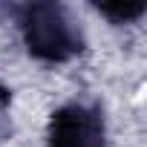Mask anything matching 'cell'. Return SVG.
I'll use <instances>...</instances> for the list:
<instances>
[{"label": "cell", "mask_w": 147, "mask_h": 147, "mask_svg": "<svg viewBox=\"0 0 147 147\" xmlns=\"http://www.w3.org/2000/svg\"><path fill=\"white\" fill-rule=\"evenodd\" d=\"M20 32L32 58L63 63L84 49V32L72 12L61 3H29L20 9Z\"/></svg>", "instance_id": "cell-1"}, {"label": "cell", "mask_w": 147, "mask_h": 147, "mask_svg": "<svg viewBox=\"0 0 147 147\" xmlns=\"http://www.w3.org/2000/svg\"><path fill=\"white\" fill-rule=\"evenodd\" d=\"M104 115L98 107L72 101L52 113L46 130V147H107Z\"/></svg>", "instance_id": "cell-2"}, {"label": "cell", "mask_w": 147, "mask_h": 147, "mask_svg": "<svg viewBox=\"0 0 147 147\" xmlns=\"http://www.w3.org/2000/svg\"><path fill=\"white\" fill-rule=\"evenodd\" d=\"M98 12L107 15V18H113L115 23H127V20L141 18L144 0H133V3H104V6H98Z\"/></svg>", "instance_id": "cell-3"}, {"label": "cell", "mask_w": 147, "mask_h": 147, "mask_svg": "<svg viewBox=\"0 0 147 147\" xmlns=\"http://www.w3.org/2000/svg\"><path fill=\"white\" fill-rule=\"evenodd\" d=\"M9 104H12V95L0 84V138H6V133H9Z\"/></svg>", "instance_id": "cell-4"}]
</instances>
